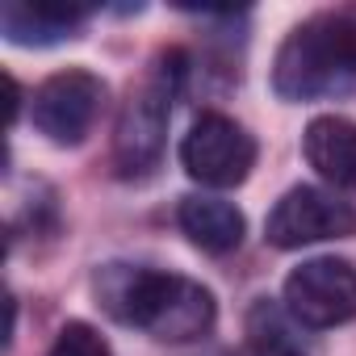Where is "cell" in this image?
Here are the masks:
<instances>
[{
    "label": "cell",
    "mask_w": 356,
    "mask_h": 356,
    "mask_svg": "<svg viewBox=\"0 0 356 356\" xmlns=\"http://www.w3.org/2000/svg\"><path fill=\"white\" fill-rule=\"evenodd\" d=\"M352 231H356V210L348 202H339L335 193H323V189H310V185L289 189L264 222V235H268L273 248H302V243L343 239Z\"/></svg>",
    "instance_id": "obj_7"
},
{
    "label": "cell",
    "mask_w": 356,
    "mask_h": 356,
    "mask_svg": "<svg viewBox=\"0 0 356 356\" xmlns=\"http://www.w3.org/2000/svg\"><path fill=\"white\" fill-rule=\"evenodd\" d=\"M302 147L318 176H327L339 189H356V122L339 113H323L306 126Z\"/></svg>",
    "instance_id": "obj_9"
},
{
    "label": "cell",
    "mask_w": 356,
    "mask_h": 356,
    "mask_svg": "<svg viewBox=\"0 0 356 356\" xmlns=\"http://www.w3.org/2000/svg\"><path fill=\"white\" fill-rule=\"evenodd\" d=\"M101 105H105V80L84 72V67H72V72H59L34 88L30 118H34L38 134H47L51 143L76 147L92 130Z\"/></svg>",
    "instance_id": "obj_3"
},
{
    "label": "cell",
    "mask_w": 356,
    "mask_h": 356,
    "mask_svg": "<svg viewBox=\"0 0 356 356\" xmlns=\"http://www.w3.org/2000/svg\"><path fill=\"white\" fill-rule=\"evenodd\" d=\"M97 302L126 327H143L155 339L189 343L214 327V293L189 277L151 273L134 264H105L92 281Z\"/></svg>",
    "instance_id": "obj_1"
},
{
    "label": "cell",
    "mask_w": 356,
    "mask_h": 356,
    "mask_svg": "<svg viewBox=\"0 0 356 356\" xmlns=\"http://www.w3.org/2000/svg\"><path fill=\"white\" fill-rule=\"evenodd\" d=\"M51 356H109V343L88 323H67L51 348Z\"/></svg>",
    "instance_id": "obj_11"
},
{
    "label": "cell",
    "mask_w": 356,
    "mask_h": 356,
    "mask_svg": "<svg viewBox=\"0 0 356 356\" xmlns=\"http://www.w3.org/2000/svg\"><path fill=\"white\" fill-rule=\"evenodd\" d=\"M352 72H356V30L343 17L327 13L289 30L273 63V88L285 101H310L343 88Z\"/></svg>",
    "instance_id": "obj_2"
},
{
    "label": "cell",
    "mask_w": 356,
    "mask_h": 356,
    "mask_svg": "<svg viewBox=\"0 0 356 356\" xmlns=\"http://www.w3.org/2000/svg\"><path fill=\"white\" fill-rule=\"evenodd\" d=\"M172 92L163 84V76L143 80L118 118V134H113V163L122 176H147L159 155H163V134H168V113H172Z\"/></svg>",
    "instance_id": "obj_6"
},
{
    "label": "cell",
    "mask_w": 356,
    "mask_h": 356,
    "mask_svg": "<svg viewBox=\"0 0 356 356\" xmlns=\"http://www.w3.org/2000/svg\"><path fill=\"white\" fill-rule=\"evenodd\" d=\"M84 17H88V5H76V0H5L0 5V30L17 47L59 42Z\"/></svg>",
    "instance_id": "obj_8"
},
{
    "label": "cell",
    "mask_w": 356,
    "mask_h": 356,
    "mask_svg": "<svg viewBox=\"0 0 356 356\" xmlns=\"http://www.w3.org/2000/svg\"><path fill=\"white\" fill-rule=\"evenodd\" d=\"M181 231L210 256H227L243 243V214L222 197H185Z\"/></svg>",
    "instance_id": "obj_10"
},
{
    "label": "cell",
    "mask_w": 356,
    "mask_h": 356,
    "mask_svg": "<svg viewBox=\"0 0 356 356\" xmlns=\"http://www.w3.org/2000/svg\"><path fill=\"white\" fill-rule=\"evenodd\" d=\"M243 356H302V352H298L293 343H285L281 335H256Z\"/></svg>",
    "instance_id": "obj_12"
},
{
    "label": "cell",
    "mask_w": 356,
    "mask_h": 356,
    "mask_svg": "<svg viewBox=\"0 0 356 356\" xmlns=\"http://www.w3.org/2000/svg\"><path fill=\"white\" fill-rule=\"evenodd\" d=\"M181 163L193 181L214 185V189H231V185L248 181V172L256 163V138L239 122H231L222 113H206L185 134Z\"/></svg>",
    "instance_id": "obj_4"
},
{
    "label": "cell",
    "mask_w": 356,
    "mask_h": 356,
    "mask_svg": "<svg viewBox=\"0 0 356 356\" xmlns=\"http://www.w3.org/2000/svg\"><path fill=\"white\" fill-rule=\"evenodd\" d=\"M285 306L306 327H339L356 318V268L335 256L298 264L285 277Z\"/></svg>",
    "instance_id": "obj_5"
}]
</instances>
